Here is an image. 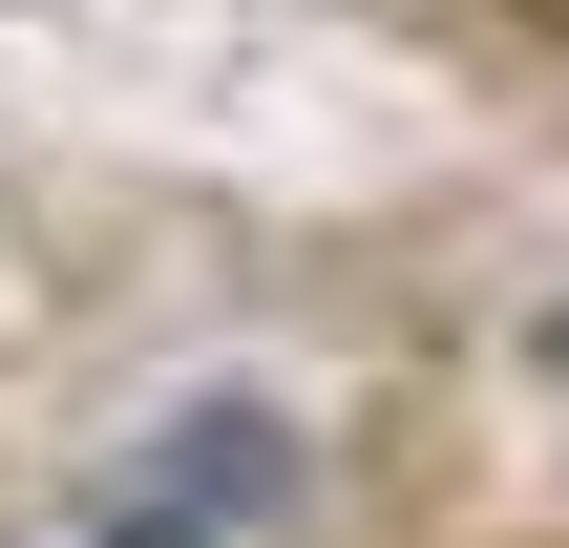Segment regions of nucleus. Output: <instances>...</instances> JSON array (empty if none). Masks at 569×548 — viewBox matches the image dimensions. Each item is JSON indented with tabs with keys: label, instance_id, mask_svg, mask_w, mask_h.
Wrapping results in <instances>:
<instances>
[{
	"label": "nucleus",
	"instance_id": "f257e3e1",
	"mask_svg": "<svg viewBox=\"0 0 569 548\" xmlns=\"http://www.w3.org/2000/svg\"><path fill=\"white\" fill-rule=\"evenodd\" d=\"M253 486H274V422H253V401H211V422H169V465L127 486V528H106V548H232Z\"/></svg>",
	"mask_w": 569,
	"mask_h": 548
},
{
	"label": "nucleus",
	"instance_id": "f03ea898",
	"mask_svg": "<svg viewBox=\"0 0 569 548\" xmlns=\"http://www.w3.org/2000/svg\"><path fill=\"white\" fill-rule=\"evenodd\" d=\"M549 380H569V317H549Z\"/></svg>",
	"mask_w": 569,
	"mask_h": 548
}]
</instances>
